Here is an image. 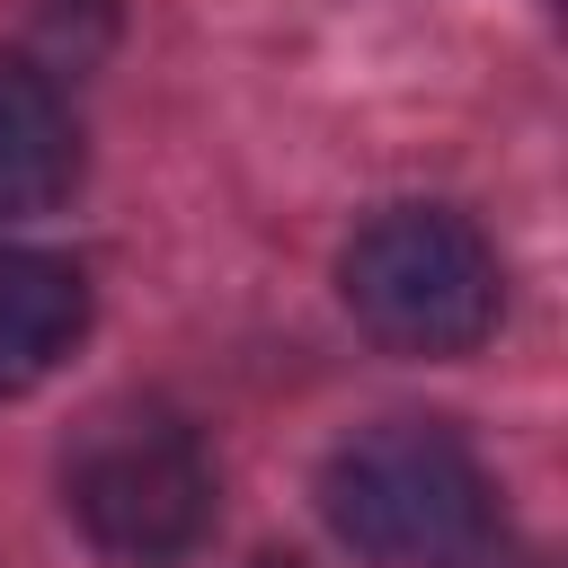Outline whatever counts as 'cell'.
I'll use <instances>...</instances> for the list:
<instances>
[{"label":"cell","mask_w":568,"mask_h":568,"mask_svg":"<svg viewBox=\"0 0 568 568\" xmlns=\"http://www.w3.org/2000/svg\"><path fill=\"white\" fill-rule=\"evenodd\" d=\"M80 186V115L53 71L0 53V222L53 213Z\"/></svg>","instance_id":"277c9868"},{"label":"cell","mask_w":568,"mask_h":568,"mask_svg":"<svg viewBox=\"0 0 568 568\" xmlns=\"http://www.w3.org/2000/svg\"><path fill=\"white\" fill-rule=\"evenodd\" d=\"M89 337V275L53 248H0V399L62 373V355Z\"/></svg>","instance_id":"5b68a950"},{"label":"cell","mask_w":568,"mask_h":568,"mask_svg":"<svg viewBox=\"0 0 568 568\" xmlns=\"http://www.w3.org/2000/svg\"><path fill=\"white\" fill-rule=\"evenodd\" d=\"M337 293L355 328L390 355H470L497 328L506 275L470 213L453 204H382L337 248Z\"/></svg>","instance_id":"7a4b0ae2"},{"label":"cell","mask_w":568,"mask_h":568,"mask_svg":"<svg viewBox=\"0 0 568 568\" xmlns=\"http://www.w3.org/2000/svg\"><path fill=\"white\" fill-rule=\"evenodd\" d=\"M328 532L373 568H479L497 541V488L462 426L373 417L320 462Z\"/></svg>","instance_id":"6da1fadb"},{"label":"cell","mask_w":568,"mask_h":568,"mask_svg":"<svg viewBox=\"0 0 568 568\" xmlns=\"http://www.w3.org/2000/svg\"><path fill=\"white\" fill-rule=\"evenodd\" d=\"M257 568H302V559H257Z\"/></svg>","instance_id":"8992f818"},{"label":"cell","mask_w":568,"mask_h":568,"mask_svg":"<svg viewBox=\"0 0 568 568\" xmlns=\"http://www.w3.org/2000/svg\"><path fill=\"white\" fill-rule=\"evenodd\" d=\"M62 506L106 559L169 568L213 532V453L169 399H106L62 453Z\"/></svg>","instance_id":"3957f363"}]
</instances>
